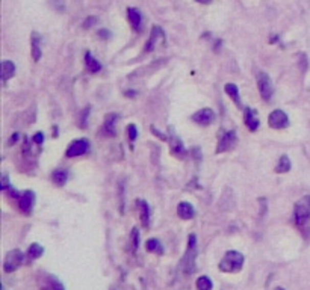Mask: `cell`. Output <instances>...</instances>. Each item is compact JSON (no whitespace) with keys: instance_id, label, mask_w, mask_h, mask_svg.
I'll return each instance as SVG.
<instances>
[{"instance_id":"cell-1","label":"cell","mask_w":310,"mask_h":290,"mask_svg":"<svg viewBox=\"0 0 310 290\" xmlns=\"http://www.w3.org/2000/svg\"><path fill=\"white\" fill-rule=\"evenodd\" d=\"M294 222L301 233L310 230V195H306L297 201L294 207Z\"/></svg>"},{"instance_id":"cell-2","label":"cell","mask_w":310,"mask_h":290,"mask_svg":"<svg viewBox=\"0 0 310 290\" xmlns=\"http://www.w3.org/2000/svg\"><path fill=\"white\" fill-rule=\"evenodd\" d=\"M195 258H197V236L189 234L185 256L182 257L180 263H179V267L185 275H191L195 272Z\"/></svg>"},{"instance_id":"cell-3","label":"cell","mask_w":310,"mask_h":290,"mask_svg":"<svg viewBox=\"0 0 310 290\" xmlns=\"http://www.w3.org/2000/svg\"><path fill=\"white\" fill-rule=\"evenodd\" d=\"M243 261H245L243 254H241L239 251L232 250V251H227V253L224 254V257L221 258L218 267H219L221 272H226V274H236V272L242 271Z\"/></svg>"},{"instance_id":"cell-4","label":"cell","mask_w":310,"mask_h":290,"mask_svg":"<svg viewBox=\"0 0 310 290\" xmlns=\"http://www.w3.org/2000/svg\"><path fill=\"white\" fill-rule=\"evenodd\" d=\"M238 144V136H236V131L235 130H227V131H223L219 135V139H218V147H216V154H221V153H226V151H230L235 148V145Z\"/></svg>"},{"instance_id":"cell-5","label":"cell","mask_w":310,"mask_h":290,"mask_svg":"<svg viewBox=\"0 0 310 290\" xmlns=\"http://www.w3.org/2000/svg\"><path fill=\"white\" fill-rule=\"evenodd\" d=\"M25 261V254L21 250H12L6 254L5 261H3V271L6 274H11L14 271H17Z\"/></svg>"},{"instance_id":"cell-6","label":"cell","mask_w":310,"mask_h":290,"mask_svg":"<svg viewBox=\"0 0 310 290\" xmlns=\"http://www.w3.org/2000/svg\"><path fill=\"white\" fill-rule=\"evenodd\" d=\"M256 79H257V88H259V93H260L262 98L265 101H270L273 94H274V86H273L271 77L267 73L259 71L257 76H256Z\"/></svg>"},{"instance_id":"cell-7","label":"cell","mask_w":310,"mask_h":290,"mask_svg":"<svg viewBox=\"0 0 310 290\" xmlns=\"http://www.w3.org/2000/svg\"><path fill=\"white\" fill-rule=\"evenodd\" d=\"M268 124L271 129L276 130H281L286 129L289 126V118L286 115V112H283L281 109H277V110H273L268 117Z\"/></svg>"},{"instance_id":"cell-8","label":"cell","mask_w":310,"mask_h":290,"mask_svg":"<svg viewBox=\"0 0 310 290\" xmlns=\"http://www.w3.org/2000/svg\"><path fill=\"white\" fill-rule=\"evenodd\" d=\"M35 198H36V196H35L34 191H25V192H21L18 195L17 203H18V209H20L21 213L31 215L32 209H34Z\"/></svg>"},{"instance_id":"cell-9","label":"cell","mask_w":310,"mask_h":290,"mask_svg":"<svg viewBox=\"0 0 310 290\" xmlns=\"http://www.w3.org/2000/svg\"><path fill=\"white\" fill-rule=\"evenodd\" d=\"M88 150H90V141L88 139H76L69 145L65 156L67 158H77V156L88 153Z\"/></svg>"},{"instance_id":"cell-10","label":"cell","mask_w":310,"mask_h":290,"mask_svg":"<svg viewBox=\"0 0 310 290\" xmlns=\"http://www.w3.org/2000/svg\"><path fill=\"white\" fill-rule=\"evenodd\" d=\"M159 41L165 42V33H164V31H162L159 26H153L151 33H150V38H148V41H147V44H145V53H150V52H153L154 49H158Z\"/></svg>"},{"instance_id":"cell-11","label":"cell","mask_w":310,"mask_h":290,"mask_svg":"<svg viewBox=\"0 0 310 290\" xmlns=\"http://www.w3.org/2000/svg\"><path fill=\"white\" fill-rule=\"evenodd\" d=\"M192 120L197 123V124H200V126H209V124H212L213 121H215V114H213V110L212 109H200L198 112H195L194 115H192Z\"/></svg>"},{"instance_id":"cell-12","label":"cell","mask_w":310,"mask_h":290,"mask_svg":"<svg viewBox=\"0 0 310 290\" xmlns=\"http://www.w3.org/2000/svg\"><path fill=\"white\" fill-rule=\"evenodd\" d=\"M243 120H245V126L248 127L250 131H256L259 129V117L257 112L251 107H245L243 109Z\"/></svg>"},{"instance_id":"cell-13","label":"cell","mask_w":310,"mask_h":290,"mask_svg":"<svg viewBox=\"0 0 310 290\" xmlns=\"http://www.w3.org/2000/svg\"><path fill=\"white\" fill-rule=\"evenodd\" d=\"M170 151L177 159H183L186 156V150L182 139H179V136H175L174 133L170 136Z\"/></svg>"},{"instance_id":"cell-14","label":"cell","mask_w":310,"mask_h":290,"mask_svg":"<svg viewBox=\"0 0 310 290\" xmlns=\"http://www.w3.org/2000/svg\"><path fill=\"white\" fill-rule=\"evenodd\" d=\"M194 213H195V212H194V207H192L191 203H188V201L179 203V206H177V215H179L182 219L189 221V219L194 218Z\"/></svg>"},{"instance_id":"cell-15","label":"cell","mask_w":310,"mask_h":290,"mask_svg":"<svg viewBox=\"0 0 310 290\" xmlns=\"http://www.w3.org/2000/svg\"><path fill=\"white\" fill-rule=\"evenodd\" d=\"M127 15H129V21L134 28V31L141 32L142 31V14L139 12L137 8H129L127 9Z\"/></svg>"},{"instance_id":"cell-16","label":"cell","mask_w":310,"mask_h":290,"mask_svg":"<svg viewBox=\"0 0 310 290\" xmlns=\"http://www.w3.org/2000/svg\"><path fill=\"white\" fill-rule=\"evenodd\" d=\"M137 206H138L139 219H141L142 226L148 227L150 226V209H148L147 201H144V199H137Z\"/></svg>"},{"instance_id":"cell-17","label":"cell","mask_w":310,"mask_h":290,"mask_svg":"<svg viewBox=\"0 0 310 290\" xmlns=\"http://www.w3.org/2000/svg\"><path fill=\"white\" fill-rule=\"evenodd\" d=\"M118 120V115L117 114H107L104 117V124H103V131L107 136H115L117 135V130H115V123Z\"/></svg>"},{"instance_id":"cell-18","label":"cell","mask_w":310,"mask_h":290,"mask_svg":"<svg viewBox=\"0 0 310 290\" xmlns=\"http://www.w3.org/2000/svg\"><path fill=\"white\" fill-rule=\"evenodd\" d=\"M224 91H226V94H227V96L230 97V98L235 101V104H236L238 107H241L242 109L241 98H239V88H238L235 83H226Z\"/></svg>"},{"instance_id":"cell-19","label":"cell","mask_w":310,"mask_h":290,"mask_svg":"<svg viewBox=\"0 0 310 290\" xmlns=\"http://www.w3.org/2000/svg\"><path fill=\"white\" fill-rule=\"evenodd\" d=\"M69 180V171L67 169H55L52 172V182L56 185V186H64Z\"/></svg>"},{"instance_id":"cell-20","label":"cell","mask_w":310,"mask_h":290,"mask_svg":"<svg viewBox=\"0 0 310 290\" xmlns=\"http://www.w3.org/2000/svg\"><path fill=\"white\" fill-rule=\"evenodd\" d=\"M14 74H15V64L12 61H3L2 62V80H3V83H6Z\"/></svg>"},{"instance_id":"cell-21","label":"cell","mask_w":310,"mask_h":290,"mask_svg":"<svg viewBox=\"0 0 310 290\" xmlns=\"http://www.w3.org/2000/svg\"><path fill=\"white\" fill-rule=\"evenodd\" d=\"M85 66H86V70H88L90 73H99V71L102 70L100 62H99L90 52L85 53Z\"/></svg>"},{"instance_id":"cell-22","label":"cell","mask_w":310,"mask_h":290,"mask_svg":"<svg viewBox=\"0 0 310 290\" xmlns=\"http://www.w3.org/2000/svg\"><path fill=\"white\" fill-rule=\"evenodd\" d=\"M41 36L38 35L36 32L32 33V41H31V44H32V58H34V61H39L41 59Z\"/></svg>"},{"instance_id":"cell-23","label":"cell","mask_w":310,"mask_h":290,"mask_svg":"<svg viewBox=\"0 0 310 290\" xmlns=\"http://www.w3.org/2000/svg\"><path fill=\"white\" fill-rule=\"evenodd\" d=\"M41 290H64V286L61 281H58L55 277L49 275L44 281V284L41 286Z\"/></svg>"},{"instance_id":"cell-24","label":"cell","mask_w":310,"mask_h":290,"mask_svg":"<svg viewBox=\"0 0 310 290\" xmlns=\"http://www.w3.org/2000/svg\"><path fill=\"white\" fill-rule=\"evenodd\" d=\"M145 250L148 253H158V254H164V247L158 239H148L145 242Z\"/></svg>"},{"instance_id":"cell-25","label":"cell","mask_w":310,"mask_h":290,"mask_svg":"<svg viewBox=\"0 0 310 290\" xmlns=\"http://www.w3.org/2000/svg\"><path fill=\"white\" fill-rule=\"evenodd\" d=\"M291 169V161L286 154H283L280 159H278V163L276 165V172L278 174H284Z\"/></svg>"},{"instance_id":"cell-26","label":"cell","mask_w":310,"mask_h":290,"mask_svg":"<svg viewBox=\"0 0 310 290\" xmlns=\"http://www.w3.org/2000/svg\"><path fill=\"white\" fill-rule=\"evenodd\" d=\"M195 287H197V290H212L213 283H212V280H210L207 275H202V277L197 278V281H195Z\"/></svg>"},{"instance_id":"cell-27","label":"cell","mask_w":310,"mask_h":290,"mask_svg":"<svg viewBox=\"0 0 310 290\" xmlns=\"http://www.w3.org/2000/svg\"><path fill=\"white\" fill-rule=\"evenodd\" d=\"M44 254V248L39 245V243H32L31 247H29V250H28V256L31 260H35V258H39L41 256Z\"/></svg>"},{"instance_id":"cell-28","label":"cell","mask_w":310,"mask_h":290,"mask_svg":"<svg viewBox=\"0 0 310 290\" xmlns=\"http://www.w3.org/2000/svg\"><path fill=\"white\" fill-rule=\"evenodd\" d=\"M139 247V231L138 228H132V233H130V248L134 253H137Z\"/></svg>"},{"instance_id":"cell-29","label":"cell","mask_w":310,"mask_h":290,"mask_svg":"<svg viewBox=\"0 0 310 290\" xmlns=\"http://www.w3.org/2000/svg\"><path fill=\"white\" fill-rule=\"evenodd\" d=\"M49 3L56 12H64L65 11V2L64 0H49Z\"/></svg>"},{"instance_id":"cell-30","label":"cell","mask_w":310,"mask_h":290,"mask_svg":"<svg viewBox=\"0 0 310 290\" xmlns=\"http://www.w3.org/2000/svg\"><path fill=\"white\" fill-rule=\"evenodd\" d=\"M127 136H129V141H130L132 144L137 141V138H138V129H137L135 124H129V126H127Z\"/></svg>"},{"instance_id":"cell-31","label":"cell","mask_w":310,"mask_h":290,"mask_svg":"<svg viewBox=\"0 0 310 290\" xmlns=\"http://www.w3.org/2000/svg\"><path fill=\"white\" fill-rule=\"evenodd\" d=\"M88 114H90V107H86L83 112H82V117H80V123H79V126L83 129V127H86V120H88Z\"/></svg>"},{"instance_id":"cell-32","label":"cell","mask_w":310,"mask_h":290,"mask_svg":"<svg viewBox=\"0 0 310 290\" xmlns=\"http://www.w3.org/2000/svg\"><path fill=\"white\" fill-rule=\"evenodd\" d=\"M2 191H8L9 189V177H8V174H3L2 175Z\"/></svg>"},{"instance_id":"cell-33","label":"cell","mask_w":310,"mask_h":290,"mask_svg":"<svg viewBox=\"0 0 310 290\" xmlns=\"http://www.w3.org/2000/svg\"><path fill=\"white\" fill-rule=\"evenodd\" d=\"M34 142L36 144V145H42V142H44V135H42L41 131H38V133L35 135Z\"/></svg>"},{"instance_id":"cell-34","label":"cell","mask_w":310,"mask_h":290,"mask_svg":"<svg viewBox=\"0 0 310 290\" xmlns=\"http://www.w3.org/2000/svg\"><path fill=\"white\" fill-rule=\"evenodd\" d=\"M150 129H151V131H153V135H154V136H158V138H159L161 141H167V136H164V135H162V133H161L159 130L156 129L154 126H151Z\"/></svg>"},{"instance_id":"cell-35","label":"cell","mask_w":310,"mask_h":290,"mask_svg":"<svg viewBox=\"0 0 310 290\" xmlns=\"http://www.w3.org/2000/svg\"><path fill=\"white\" fill-rule=\"evenodd\" d=\"M300 58H301V61H303V62H301V70L306 71V70H307V56H306V55H301Z\"/></svg>"},{"instance_id":"cell-36","label":"cell","mask_w":310,"mask_h":290,"mask_svg":"<svg viewBox=\"0 0 310 290\" xmlns=\"http://www.w3.org/2000/svg\"><path fill=\"white\" fill-rule=\"evenodd\" d=\"M259 201H260V204H262V212H260V216H263V215H265V210L268 209V207H267V199H265V198H260Z\"/></svg>"},{"instance_id":"cell-37","label":"cell","mask_w":310,"mask_h":290,"mask_svg":"<svg viewBox=\"0 0 310 290\" xmlns=\"http://www.w3.org/2000/svg\"><path fill=\"white\" fill-rule=\"evenodd\" d=\"M17 139H18V133H14V136L9 139V142H8V144H9V145H12V144H15V141H17Z\"/></svg>"},{"instance_id":"cell-38","label":"cell","mask_w":310,"mask_h":290,"mask_svg":"<svg viewBox=\"0 0 310 290\" xmlns=\"http://www.w3.org/2000/svg\"><path fill=\"white\" fill-rule=\"evenodd\" d=\"M99 35H100V36H102V38H104V39H106V38H109V35H110V33L107 32V31H99Z\"/></svg>"},{"instance_id":"cell-39","label":"cell","mask_w":310,"mask_h":290,"mask_svg":"<svg viewBox=\"0 0 310 290\" xmlns=\"http://www.w3.org/2000/svg\"><path fill=\"white\" fill-rule=\"evenodd\" d=\"M198 3H203V5H207V3H210L212 0H197Z\"/></svg>"},{"instance_id":"cell-40","label":"cell","mask_w":310,"mask_h":290,"mask_svg":"<svg viewBox=\"0 0 310 290\" xmlns=\"http://www.w3.org/2000/svg\"><path fill=\"white\" fill-rule=\"evenodd\" d=\"M276 290H284V289H283V287H277Z\"/></svg>"}]
</instances>
